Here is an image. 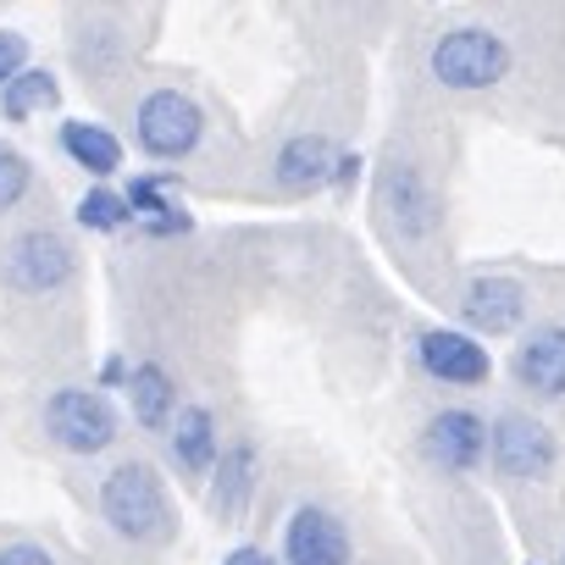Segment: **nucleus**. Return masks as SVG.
Wrapping results in <instances>:
<instances>
[{
    "mask_svg": "<svg viewBox=\"0 0 565 565\" xmlns=\"http://www.w3.org/2000/svg\"><path fill=\"white\" fill-rule=\"evenodd\" d=\"M100 515L117 537H134V543H161L172 532V504H167V488L156 477L150 460H122L106 471L100 482Z\"/></svg>",
    "mask_w": 565,
    "mask_h": 565,
    "instance_id": "nucleus-1",
    "label": "nucleus"
},
{
    "mask_svg": "<svg viewBox=\"0 0 565 565\" xmlns=\"http://www.w3.org/2000/svg\"><path fill=\"white\" fill-rule=\"evenodd\" d=\"M427 67L444 89H493L510 73V45L493 29L466 23V29H449V34L433 40Z\"/></svg>",
    "mask_w": 565,
    "mask_h": 565,
    "instance_id": "nucleus-2",
    "label": "nucleus"
},
{
    "mask_svg": "<svg viewBox=\"0 0 565 565\" xmlns=\"http://www.w3.org/2000/svg\"><path fill=\"white\" fill-rule=\"evenodd\" d=\"M117 405L100 388H56L45 399V433L67 455H100L117 444Z\"/></svg>",
    "mask_w": 565,
    "mask_h": 565,
    "instance_id": "nucleus-3",
    "label": "nucleus"
},
{
    "mask_svg": "<svg viewBox=\"0 0 565 565\" xmlns=\"http://www.w3.org/2000/svg\"><path fill=\"white\" fill-rule=\"evenodd\" d=\"M134 134H139V150L156 156V161H183L200 134H205V111L183 95V89H150L134 111Z\"/></svg>",
    "mask_w": 565,
    "mask_h": 565,
    "instance_id": "nucleus-4",
    "label": "nucleus"
},
{
    "mask_svg": "<svg viewBox=\"0 0 565 565\" xmlns=\"http://www.w3.org/2000/svg\"><path fill=\"white\" fill-rule=\"evenodd\" d=\"M73 277V244L56 227H29L0 249V282L18 295H51Z\"/></svg>",
    "mask_w": 565,
    "mask_h": 565,
    "instance_id": "nucleus-5",
    "label": "nucleus"
},
{
    "mask_svg": "<svg viewBox=\"0 0 565 565\" xmlns=\"http://www.w3.org/2000/svg\"><path fill=\"white\" fill-rule=\"evenodd\" d=\"M488 460L499 477H515V482H543L554 466H559V444L554 433L526 416V411H504L488 433Z\"/></svg>",
    "mask_w": 565,
    "mask_h": 565,
    "instance_id": "nucleus-6",
    "label": "nucleus"
},
{
    "mask_svg": "<svg viewBox=\"0 0 565 565\" xmlns=\"http://www.w3.org/2000/svg\"><path fill=\"white\" fill-rule=\"evenodd\" d=\"M488 433H493V427H488L477 411L449 405V411L427 416V427H422V455H427L438 471H449V477H471V471L488 460Z\"/></svg>",
    "mask_w": 565,
    "mask_h": 565,
    "instance_id": "nucleus-7",
    "label": "nucleus"
},
{
    "mask_svg": "<svg viewBox=\"0 0 565 565\" xmlns=\"http://www.w3.org/2000/svg\"><path fill=\"white\" fill-rule=\"evenodd\" d=\"M416 361L444 388H477V383L493 377L488 344H477V333H466V328H427L416 339Z\"/></svg>",
    "mask_w": 565,
    "mask_h": 565,
    "instance_id": "nucleus-8",
    "label": "nucleus"
},
{
    "mask_svg": "<svg viewBox=\"0 0 565 565\" xmlns=\"http://www.w3.org/2000/svg\"><path fill=\"white\" fill-rule=\"evenodd\" d=\"M350 526L322 504H300L282 526V565H350Z\"/></svg>",
    "mask_w": 565,
    "mask_h": 565,
    "instance_id": "nucleus-9",
    "label": "nucleus"
},
{
    "mask_svg": "<svg viewBox=\"0 0 565 565\" xmlns=\"http://www.w3.org/2000/svg\"><path fill=\"white\" fill-rule=\"evenodd\" d=\"M510 372L526 394L559 399L565 394V322H537L532 333H521V344L510 355Z\"/></svg>",
    "mask_w": 565,
    "mask_h": 565,
    "instance_id": "nucleus-10",
    "label": "nucleus"
},
{
    "mask_svg": "<svg viewBox=\"0 0 565 565\" xmlns=\"http://www.w3.org/2000/svg\"><path fill=\"white\" fill-rule=\"evenodd\" d=\"M460 317H466L471 333H488V339L515 333L521 317H526V289L515 277H477L460 300Z\"/></svg>",
    "mask_w": 565,
    "mask_h": 565,
    "instance_id": "nucleus-11",
    "label": "nucleus"
},
{
    "mask_svg": "<svg viewBox=\"0 0 565 565\" xmlns=\"http://www.w3.org/2000/svg\"><path fill=\"white\" fill-rule=\"evenodd\" d=\"M377 200H383L388 222H394L405 238H422V233H433V222H438V200H433L427 178H422L416 167H405V161H394V167L383 172Z\"/></svg>",
    "mask_w": 565,
    "mask_h": 565,
    "instance_id": "nucleus-12",
    "label": "nucleus"
},
{
    "mask_svg": "<svg viewBox=\"0 0 565 565\" xmlns=\"http://www.w3.org/2000/svg\"><path fill=\"white\" fill-rule=\"evenodd\" d=\"M167 449H172L178 471H189V477L216 471L222 444H216V422H211V411H205V405H183L178 422L167 427Z\"/></svg>",
    "mask_w": 565,
    "mask_h": 565,
    "instance_id": "nucleus-13",
    "label": "nucleus"
},
{
    "mask_svg": "<svg viewBox=\"0 0 565 565\" xmlns=\"http://www.w3.org/2000/svg\"><path fill=\"white\" fill-rule=\"evenodd\" d=\"M339 150H333V139L328 134H295L289 145L277 150V183L282 189H317V183H328L333 172H339Z\"/></svg>",
    "mask_w": 565,
    "mask_h": 565,
    "instance_id": "nucleus-14",
    "label": "nucleus"
},
{
    "mask_svg": "<svg viewBox=\"0 0 565 565\" xmlns=\"http://www.w3.org/2000/svg\"><path fill=\"white\" fill-rule=\"evenodd\" d=\"M128 405H134L139 427H150V433L172 427L178 422V383H172V372L156 366V361H139L134 377H128Z\"/></svg>",
    "mask_w": 565,
    "mask_h": 565,
    "instance_id": "nucleus-15",
    "label": "nucleus"
},
{
    "mask_svg": "<svg viewBox=\"0 0 565 565\" xmlns=\"http://www.w3.org/2000/svg\"><path fill=\"white\" fill-rule=\"evenodd\" d=\"M249 488H255V449H249V444L222 449L216 482H211V510H216L222 521H238L244 504H249Z\"/></svg>",
    "mask_w": 565,
    "mask_h": 565,
    "instance_id": "nucleus-16",
    "label": "nucleus"
},
{
    "mask_svg": "<svg viewBox=\"0 0 565 565\" xmlns=\"http://www.w3.org/2000/svg\"><path fill=\"white\" fill-rule=\"evenodd\" d=\"M62 150L73 156V167H84L89 178H111L122 167V145L117 134H106L100 122H62Z\"/></svg>",
    "mask_w": 565,
    "mask_h": 565,
    "instance_id": "nucleus-17",
    "label": "nucleus"
},
{
    "mask_svg": "<svg viewBox=\"0 0 565 565\" xmlns=\"http://www.w3.org/2000/svg\"><path fill=\"white\" fill-rule=\"evenodd\" d=\"M128 211L139 233H183L189 216L178 211V200H167V178H134L128 189Z\"/></svg>",
    "mask_w": 565,
    "mask_h": 565,
    "instance_id": "nucleus-18",
    "label": "nucleus"
},
{
    "mask_svg": "<svg viewBox=\"0 0 565 565\" xmlns=\"http://www.w3.org/2000/svg\"><path fill=\"white\" fill-rule=\"evenodd\" d=\"M56 78L45 73V67H29V73H18L7 89H0V111H7V122H29L34 111H45V106H56Z\"/></svg>",
    "mask_w": 565,
    "mask_h": 565,
    "instance_id": "nucleus-19",
    "label": "nucleus"
},
{
    "mask_svg": "<svg viewBox=\"0 0 565 565\" xmlns=\"http://www.w3.org/2000/svg\"><path fill=\"white\" fill-rule=\"evenodd\" d=\"M78 222H84L89 233H117V227H128V222H134V211H128V194L89 189V194L78 200Z\"/></svg>",
    "mask_w": 565,
    "mask_h": 565,
    "instance_id": "nucleus-20",
    "label": "nucleus"
},
{
    "mask_svg": "<svg viewBox=\"0 0 565 565\" xmlns=\"http://www.w3.org/2000/svg\"><path fill=\"white\" fill-rule=\"evenodd\" d=\"M29 156L12 150V145H0V211H12L23 194H29Z\"/></svg>",
    "mask_w": 565,
    "mask_h": 565,
    "instance_id": "nucleus-21",
    "label": "nucleus"
},
{
    "mask_svg": "<svg viewBox=\"0 0 565 565\" xmlns=\"http://www.w3.org/2000/svg\"><path fill=\"white\" fill-rule=\"evenodd\" d=\"M18 73H29V40L18 29H0V89H7Z\"/></svg>",
    "mask_w": 565,
    "mask_h": 565,
    "instance_id": "nucleus-22",
    "label": "nucleus"
},
{
    "mask_svg": "<svg viewBox=\"0 0 565 565\" xmlns=\"http://www.w3.org/2000/svg\"><path fill=\"white\" fill-rule=\"evenodd\" d=\"M0 565H56L40 543H7L0 548Z\"/></svg>",
    "mask_w": 565,
    "mask_h": 565,
    "instance_id": "nucleus-23",
    "label": "nucleus"
},
{
    "mask_svg": "<svg viewBox=\"0 0 565 565\" xmlns=\"http://www.w3.org/2000/svg\"><path fill=\"white\" fill-rule=\"evenodd\" d=\"M128 377H134V366H128V361H122V355H111V361H106V366H100V388H117V383H122V388H128Z\"/></svg>",
    "mask_w": 565,
    "mask_h": 565,
    "instance_id": "nucleus-24",
    "label": "nucleus"
},
{
    "mask_svg": "<svg viewBox=\"0 0 565 565\" xmlns=\"http://www.w3.org/2000/svg\"><path fill=\"white\" fill-rule=\"evenodd\" d=\"M222 565H277V559H271L266 548H255V543H238V548H233Z\"/></svg>",
    "mask_w": 565,
    "mask_h": 565,
    "instance_id": "nucleus-25",
    "label": "nucleus"
},
{
    "mask_svg": "<svg viewBox=\"0 0 565 565\" xmlns=\"http://www.w3.org/2000/svg\"><path fill=\"white\" fill-rule=\"evenodd\" d=\"M355 172H361V156H344V161H339V172H333V183H339V189H350V183H355Z\"/></svg>",
    "mask_w": 565,
    "mask_h": 565,
    "instance_id": "nucleus-26",
    "label": "nucleus"
},
{
    "mask_svg": "<svg viewBox=\"0 0 565 565\" xmlns=\"http://www.w3.org/2000/svg\"><path fill=\"white\" fill-rule=\"evenodd\" d=\"M559 565H565V548H559Z\"/></svg>",
    "mask_w": 565,
    "mask_h": 565,
    "instance_id": "nucleus-27",
    "label": "nucleus"
}]
</instances>
